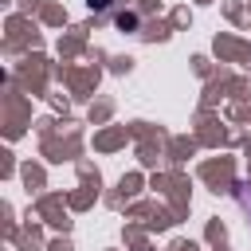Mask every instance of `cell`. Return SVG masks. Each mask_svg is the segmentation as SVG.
Here are the masks:
<instances>
[{
  "label": "cell",
  "mask_w": 251,
  "mask_h": 251,
  "mask_svg": "<svg viewBox=\"0 0 251 251\" xmlns=\"http://www.w3.org/2000/svg\"><path fill=\"white\" fill-rule=\"evenodd\" d=\"M90 4H94V8H106V4H110V0H90Z\"/></svg>",
  "instance_id": "6da1fadb"
}]
</instances>
